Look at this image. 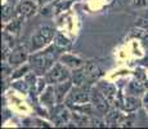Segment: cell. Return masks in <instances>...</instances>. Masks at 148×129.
<instances>
[{
    "instance_id": "1",
    "label": "cell",
    "mask_w": 148,
    "mask_h": 129,
    "mask_svg": "<svg viewBox=\"0 0 148 129\" xmlns=\"http://www.w3.org/2000/svg\"><path fill=\"white\" fill-rule=\"evenodd\" d=\"M57 49H61V48H58L56 45V47L42 52V53L34 54V56L30 57V65L36 71V74H44L48 68L53 67V62H54V58H56Z\"/></svg>"
},
{
    "instance_id": "2",
    "label": "cell",
    "mask_w": 148,
    "mask_h": 129,
    "mask_svg": "<svg viewBox=\"0 0 148 129\" xmlns=\"http://www.w3.org/2000/svg\"><path fill=\"white\" fill-rule=\"evenodd\" d=\"M54 36V30L49 26H44L41 27L35 35L31 38V52H36L39 49H41L42 47L49 44V41L53 39Z\"/></svg>"
},
{
    "instance_id": "3",
    "label": "cell",
    "mask_w": 148,
    "mask_h": 129,
    "mask_svg": "<svg viewBox=\"0 0 148 129\" xmlns=\"http://www.w3.org/2000/svg\"><path fill=\"white\" fill-rule=\"evenodd\" d=\"M70 77V72L66 67H63L61 63H56L52 68L49 70V72L47 74V83L49 84H58V83H62L64 80H67Z\"/></svg>"
},
{
    "instance_id": "4",
    "label": "cell",
    "mask_w": 148,
    "mask_h": 129,
    "mask_svg": "<svg viewBox=\"0 0 148 129\" xmlns=\"http://www.w3.org/2000/svg\"><path fill=\"white\" fill-rule=\"evenodd\" d=\"M26 59H27V53L23 50V48H17V49H14L12 53L9 54V57H8V61H9L10 66L21 65V63H23Z\"/></svg>"
},
{
    "instance_id": "5",
    "label": "cell",
    "mask_w": 148,
    "mask_h": 129,
    "mask_svg": "<svg viewBox=\"0 0 148 129\" xmlns=\"http://www.w3.org/2000/svg\"><path fill=\"white\" fill-rule=\"evenodd\" d=\"M90 96L88 92L85 90H73L68 97V102H75V103H86L90 101Z\"/></svg>"
},
{
    "instance_id": "6",
    "label": "cell",
    "mask_w": 148,
    "mask_h": 129,
    "mask_svg": "<svg viewBox=\"0 0 148 129\" xmlns=\"http://www.w3.org/2000/svg\"><path fill=\"white\" fill-rule=\"evenodd\" d=\"M16 13L18 16H23V17H28L31 14L35 13V4L31 1H23L16 8Z\"/></svg>"
},
{
    "instance_id": "7",
    "label": "cell",
    "mask_w": 148,
    "mask_h": 129,
    "mask_svg": "<svg viewBox=\"0 0 148 129\" xmlns=\"http://www.w3.org/2000/svg\"><path fill=\"white\" fill-rule=\"evenodd\" d=\"M71 88V83L70 81H62V83H58L54 88V92H56V97H57V101L58 102H62V99L64 98V94L70 90Z\"/></svg>"
},
{
    "instance_id": "8",
    "label": "cell",
    "mask_w": 148,
    "mask_h": 129,
    "mask_svg": "<svg viewBox=\"0 0 148 129\" xmlns=\"http://www.w3.org/2000/svg\"><path fill=\"white\" fill-rule=\"evenodd\" d=\"M52 117L56 123H59V124H61V123H64L68 120V112L64 107L59 106V107L56 108V114H54Z\"/></svg>"
},
{
    "instance_id": "9",
    "label": "cell",
    "mask_w": 148,
    "mask_h": 129,
    "mask_svg": "<svg viewBox=\"0 0 148 129\" xmlns=\"http://www.w3.org/2000/svg\"><path fill=\"white\" fill-rule=\"evenodd\" d=\"M61 61L63 62L64 65L71 66V67H80L82 65V61L80 58H77V57H75V56H71V54H64V56H62Z\"/></svg>"
},
{
    "instance_id": "10",
    "label": "cell",
    "mask_w": 148,
    "mask_h": 129,
    "mask_svg": "<svg viewBox=\"0 0 148 129\" xmlns=\"http://www.w3.org/2000/svg\"><path fill=\"white\" fill-rule=\"evenodd\" d=\"M54 96H56V92L53 88H48V90L41 96V102L47 106H52L54 103Z\"/></svg>"
},
{
    "instance_id": "11",
    "label": "cell",
    "mask_w": 148,
    "mask_h": 129,
    "mask_svg": "<svg viewBox=\"0 0 148 129\" xmlns=\"http://www.w3.org/2000/svg\"><path fill=\"white\" fill-rule=\"evenodd\" d=\"M99 89H101L102 93L106 96L107 99H112L113 97H115V94H116L115 88H113L111 84H107V83H103V84L99 85Z\"/></svg>"
},
{
    "instance_id": "12",
    "label": "cell",
    "mask_w": 148,
    "mask_h": 129,
    "mask_svg": "<svg viewBox=\"0 0 148 129\" xmlns=\"http://www.w3.org/2000/svg\"><path fill=\"white\" fill-rule=\"evenodd\" d=\"M138 107H139V101L136 98H134V97H127V98L125 99L124 108L126 111H134Z\"/></svg>"
},
{
    "instance_id": "13",
    "label": "cell",
    "mask_w": 148,
    "mask_h": 129,
    "mask_svg": "<svg viewBox=\"0 0 148 129\" xmlns=\"http://www.w3.org/2000/svg\"><path fill=\"white\" fill-rule=\"evenodd\" d=\"M19 30H21V22H19V19H14L12 21L9 25L7 26V31L10 34H18Z\"/></svg>"
},
{
    "instance_id": "14",
    "label": "cell",
    "mask_w": 148,
    "mask_h": 129,
    "mask_svg": "<svg viewBox=\"0 0 148 129\" xmlns=\"http://www.w3.org/2000/svg\"><path fill=\"white\" fill-rule=\"evenodd\" d=\"M56 45L61 49H64V48H68L70 47V40L66 39L64 36L62 35H57V39H56Z\"/></svg>"
},
{
    "instance_id": "15",
    "label": "cell",
    "mask_w": 148,
    "mask_h": 129,
    "mask_svg": "<svg viewBox=\"0 0 148 129\" xmlns=\"http://www.w3.org/2000/svg\"><path fill=\"white\" fill-rule=\"evenodd\" d=\"M1 14H3V21H9L10 19V17L13 16V10H12V8L9 7V5H4L3 7V12H1Z\"/></svg>"
},
{
    "instance_id": "16",
    "label": "cell",
    "mask_w": 148,
    "mask_h": 129,
    "mask_svg": "<svg viewBox=\"0 0 148 129\" xmlns=\"http://www.w3.org/2000/svg\"><path fill=\"white\" fill-rule=\"evenodd\" d=\"M119 120H121V115L119 112L108 114V121L110 123H116V121H119Z\"/></svg>"
},
{
    "instance_id": "17",
    "label": "cell",
    "mask_w": 148,
    "mask_h": 129,
    "mask_svg": "<svg viewBox=\"0 0 148 129\" xmlns=\"http://www.w3.org/2000/svg\"><path fill=\"white\" fill-rule=\"evenodd\" d=\"M28 68H30V66H25V67L19 68V70L17 71L16 74H13V75H12V79H17V77L22 76V75H23V74H26V72H27V71H28Z\"/></svg>"
},
{
    "instance_id": "18",
    "label": "cell",
    "mask_w": 148,
    "mask_h": 129,
    "mask_svg": "<svg viewBox=\"0 0 148 129\" xmlns=\"http://www.w3.org/2000/svg\"><path fill=\"white\" fill-rule=\"evenodd\" d=\"M71 5V1H59V3H57V10L58 12H61V10H64V9H67L68 7Z\"/></svg>"
},
{
    "instance_id": "19",
    "label": "cell",
    "mask_w": 148,
    "mask_h": 129,
    "mask_svg": "<svg viewBox=\"0 0 148 129\" xmlns=\"http://www.w3.org/2000/svg\"><path fill=\"white\" fill-rule=\"evenodd\" d=\"M136 32H133V36H136V38H146L147 36V31H146V28H136Z\"/></svg>"
},
{
    "instance_id": "20",
    "label": "cell",
    "mask_w": 148,
    "mask_h": 129,
    "mask_svg": "<svg viewBox=\"0 0 148 129\" xmlns=\"http://www.w3.org/2000/svg\"><path fill=\"white\" fill-rule=\"evenodd\" d=\"M133 4L135 7H147L148 0H133Z\"/></svg>"
},
{
    "instance_id": "21",
    "label": "cell",
    "mask_w": 148,
    "mask_h": 129,
    "mask_svg": "<svg viewBox=\"0 0 148 129\" xmlns=\"http://www.w3.org/2000/svg\"><path fill=\"white\" fill-rule=\"evenodd\" d=\"M144 19H139V22H138V26H140V27H143V28H148V21L147 22H143Z\"/></svg>"
},
{
    "instance_id": "22",
    "label": "cell",
    "mask_w": 148,
    "mask_h": 129,
    "mask_svg": "<svg viewBox=\"0 0 148 129\" xmlns=\"http://www.w3.org/2000/svg\"><path fill=\"white\" fill-rule=\"evenodd\" d=\"M38 1H39V4L40 5H45V4H48V3L53 1V0H38Z\"/></svg>"
},
{
    "instance_id": "23",
    "label": "cell",
    "mask_w": 148,
    "mask_h": 129,
    "mask_svg": "<svg viewBox=\"0 0 148 129\" xmlns=\"http://www.w3.org/2000/svg\"><path fill=\"white\" fill-rule=\"evenodd\" d=\"M132 1V0H119V4L124 5V4H129V3Z\"/></svg>"
},
{
    "instance_id": "24",
    "label": "cell",
    "mask_w": 148,
    "mask_h": 129,
    "mask_svg": "<svg viewBox=\"0 0 148 129\" xmlns=\"http://www.w3.org/2000/svg\"><path fill=\"white\" fill-rule=\"evenodd\" d=\"M144 102H146V106H148V93L146 94V98H144Z\"/></svg>"
},
{
    "instance_id": "25",
    "label": "cell",
    "mask_w": 148,
    "mask_h": 129,
    "mask_svg": "<svg viewBox=\"0 0 148 129\" xmlns=\"http://www.w3.org/2000/svg\"><path fill=\"white\" fill-rule=\"evenodd\" d=\"M147 7H148V4H147Z\"/></svg>"
}]
</instances>
